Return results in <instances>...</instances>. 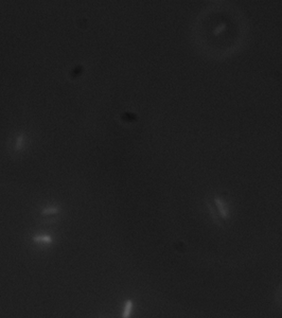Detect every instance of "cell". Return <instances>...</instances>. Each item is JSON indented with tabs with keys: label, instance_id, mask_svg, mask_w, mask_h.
I'll use <instances>...</instances> for the list:
<instances>
[{
	"label": "cell",
	"instance_id": "6da1fadb",
	"mask_svg": "<svg viewBox=\"0 0 282 318\" xmlns=\"http://www.w3.org/2000/svg\"><path fill=\"white\" fill-rule=\"evenodd\" d=\"M275 299H276V304H278V306L282 308V286H281L279 288V290H277Z\"/></svg>",
	"mask_w": 282,
	"mask_h": 318
}]
</instances>
